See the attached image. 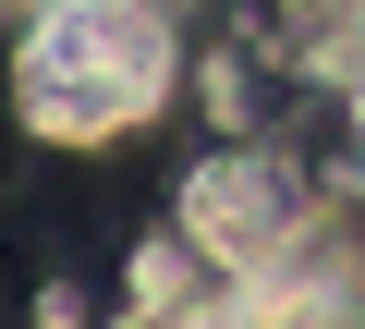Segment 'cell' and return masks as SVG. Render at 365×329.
Returning <instances> with one entry per match:
<instances>
[{
  "mask_svg": "<svg viewBox=\"0 0 365 329\" xmlns=\"http://www.w3.org/2000/svg\"><path fill=\"white\" fill-rule=\"evenodd\" d=\"M170 220L195 232L220 268H280L304 232H317V208H304V183H292V158H268V146H207L195 171H182V196H170Z\"/></svg>",
  "mask_w": 365,
  "mask_h": 329,
  "instance_id": "2",
  "label": "cell"
},
{
  "mask_svg": "<svg viewBox=\"0 0 365 329\" xmlns=\"http://www.w3.org/2000/svg\"><path fill=\"white\" fill-rule=\"evenodd\" d=\"M353 305H365V268H353Z\"/></svg>",
  "mask_w": 365,
  "mask_h": 329,
  "instance_id": "6",
  "label": "cell"
},
{
  "mask_svg": "<svg viewBox=\"0 0 365 329\" xmlns=\"http://www.w3.org/2000/svg\"><path fill=\"white\" fill-rule=\"evenodd\" d=\"M170 13H182V0H170Z\"/></svg>",
  "mask_w": 365,
  "mask_h": 329,
  "instance_id": "7",
  "label": "cell"
},
{
  "mask_svg": "<svg viewBox=\"0 0 365 329\" xmlns=\"http://www.w3.org/2000/svg\"><path fill=\"white\" fill-rule=\"evenodd\" d=\"M170 0H37L13 13V122L37 146H122L170 110Z\"/></svg>",
  "mask_w": 365,
  "mask_h": 329,
  "instance_id": "1",
  "label": "cell"
},
{
  "mask_svg": "<svg viewBox=\"0 0 365 329\" xmlns=\"http://www.w3.org/2000/svg\"><path fill=\"white\" fill-rule=\"evenodd\" d=\"M0 13H37V0H0Z\"/></svg>",
  "mask_w": 365,
  "mask_h": 329,
  "instance_id": "5",
  "label": "cell"
},
{
  "mask_svg": "<svg viewBox=\"0 0 365 329\" xmlns=\"http://www.w3.org/2000/svg\"><path fill=\"white\" fill-rule=\"evenodd\" d=\"M341 98H353V122H365V13L341 25Z\"/></svg>",
  "mask_w": 365,
  "mask_h": 329,
  "instance_id": "4",
  "label": "cell"
},
{
  "mask_svg": "<svg viewBox=\"0 0 365 329\" xmlns=\"http://www.w3.org/2000/svg\"><path fill=\"white\" fill-rule=\"evenodd\" d=\"M122 305L134 317H232L244 305V268H220L195 232H158V244H134V268H122Z\"/></svg>",
  "mask_w": 365,
  "mask_h": 329,
  "instance_id": "3",
  "label": "cell"
}]
</instances>
